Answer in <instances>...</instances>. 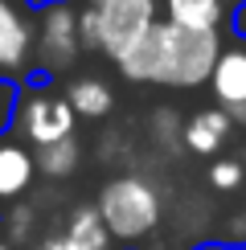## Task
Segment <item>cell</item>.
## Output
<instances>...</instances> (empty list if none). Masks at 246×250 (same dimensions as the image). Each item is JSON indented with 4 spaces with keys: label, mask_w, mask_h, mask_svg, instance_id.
Masks as SVG:
<instances>
[{
    "label": "cell",
    "mask_w": 246,
    "mask_h": 250,
    "mask_svg": "<svg viewBox=\"0 0 246 250\" xmlns=\"http://www.w3.org/2000/svg\"><path fill=\"white\" fill-rule=\"evenodd\" d=\"M222 54L218 29H184L172 21H156L152 33L119 62V70L136 82L156 86H201L213 74V62Z\"/></svg>",
    "instance_id": "cell-1"
},
{
    "label": "cell",
    "mask_w": 246,
    "mask_h": 250,
    "mask_svg": "<svg viewBox=\"0 0 246 250\" xmlns=\"http://www.w3.org/2000/svg\"><path fill=\"white\" fill-rule=\"evenodd\" d=\"M156 25V0H86L78 29L90 45L123 62Z\"/></svg>",
    "instance_id": "cell-2"
},
{
    "label": "cell",
    "mask_w": 246,
    "mask_h": 250,
    "mask_svg": "<svg viewBox=\"0 0 246 250\" xmlns=\"http://www.w3.org/2000/svg\"><path fill=\"white\" fill-rule=\"evenodd\" d=\"M99 217L115 238H144L160 217V197L140 176H115L99 197Z\"/></svg>",
    "instance_id": "cell-3"
},
{
    "label": "cell",
    "mask_w": 246,
    "mask_h": 250,
    "mask_svg": "<svg viewBox=\"0 0 246 250\" xmlns=\"http://www.w3.org/2000/svg\"><path fill=\"white\" fill-rule=\"evenodd\" d=\"M33 86H37V95H29L25 107H20V127H25V135L37 148L70 140L74 135V119H78L74 107H70V99L45 90V82H33Z\"/></svg>",
    "instance_id": "cell-4"
},
{
    "label": "cell",
    "mask_w": 246,
    "mask_h": 250,
    "mask_svg": "<svg viewBox=\"0 0 246 250\" xmlns=\"http://www.w3.org/2000/svg\"><path fill=\"white\" fill-rule=\"evenodd\" d=\"M78 13H70L66 4H49L45 8V25H41V41H37V54H41V70L29 82H49V70H66L70 62L78 58Z\"/></svg>",
    "instance_id": "cell-5"
},
{
    "label": "cell",
    "mask_w": 246,
    "mask_h": 250,
    "mask_svg": "<svg viewBox=\"0 0 246 250\" xmlns=\"http://www.w3.org/2000/svg\"><path fill=\"white\" fill-rule=\"evenodd\" d=\"M209 90L226 115L246 123V41H234L230 49L218 54L213 74H209Z\"/></svg>",
    "instance_id": "cell-6"
},
{
    "label": "cell",
    "mask_w": 246,
    "mask_h": 250,
    "mask_svg": "<svg viewBox=\"0 0 246 250\" xmlns=\"http://www.w3.org/2000/svg\"><path fill=\"white\" fill-rule=\"evenodd\" d=\"M33 172H37L33 152L20 148V140H13V135H0V209L13 205L33 185Z\"/></svg>",
    "instance_id": "cell-7"
},
{
    "label": "cell",
    "mask_w": 246,
    "mask_h": 250,
    "mask_svg": "<svg viewBox=\"0 0 246 250\" xmlns=\"http://www.w3.org/2000/svg\"><path fill=\"white\" fill-rule=\"evenodd\" d=\"M33 54V29L17 4H0V70L13 74Z\"/></svg>",
    "instance_id": "cell-8"
},
{
    "label": "cell",
    "mask_w": 246,
    "mask_h": 250,
    "mask_svg": "<svg viewBox=\"0 0 246 250\" xmlns=\"http://www.w3.org/2000/svg\"><path fill=\"white\" fill-rule=\"evenodd\" d=\"M230 115L226 111H197L189 123H184V144H189V152L197 156H213L226 144V135H230Z\"/></svg>",
    "instance_id": "cell-9"
},
{
    "label": "cell",
    "mask_w": 246,
    "mask_h": 250,
    "mask_svg": "<svg viewBox=\"0 0 246 250\" xmlns=\"http://www.w3.org/2000/svg\"><path fill=\"white\" fill-rule=\"evenodd\" d=\"M66 99L74 107V115H82V119H102L111 111V103H115V95H111V86L102 78H78Z\"/></svg>",
    "instance_id": "cell-10"
},
{
    "label": "cell",
    "mask_w": 246,
    "mask_h": 250,
    "mask_svg": "<svg viewBox=\"0 0 246 250\" xmlns=\"http://www.w3.org/2000/svg\"><path fill=\"white\" fill-rule=\"evenodd\" d=\"M172 25L184 29H218L222 21V0H164Z\"/></svg>",
    "instance_id": "cell-11"
},
{
    "label": "cell",
    "mask_w": 246,
    "mask_h": 250,
    "mask_svg": "<svg viewBox=\"0 0 246 250\" xmlns=\"http://www.w3.org/2000/svg\"><path fill=\"white\" fill-rule=\"evenodd\" d=\"M70 250H102L107 246V226H102L99 209H78L70 217V230L62 234Z\"/></svg>",
    "instance_id": "cell-12"
},
{
    "label": "cell",
    "mask_w": 246,
    "mask_h": 250,
    "mask_svg": "<svg viewBox=\"0 0 246 250\" xmlns=\"http://www.w3.org/2000/svg\"><path fill=\"white\" fill-rule=\"evenodd\" d=\"M37 168L45 172V176H70L78 168V144H74V135L70 140H58V144H45V148H37Z\"/></svg>",
    "instance_id": "cell-13"
},
{
    "label": "cell",
    "mask_w": 246,
    "mask_h": 250,
    "mask_svg": "<svg viewBox=\"0 0 246 250\" xmlns=\"http://www.w3.org/2000/svg\"><path fill=\"white\" fill-rule=\"evenodd\" d=\"M209 185L213 189H238L242 185V164L238 160H218L209 168Z\"/></svg>",
    "instance_id": "cell-14"
},
{
    "label": "cell",
    "mask_w": 246,
    "mask_h": 250,
    "mask_svg": "<svg viewBox=\"0 0 246 250\" xmlns=\"http://www.w3.org/2000/svg\"><path fill=\"white\" fill-rule=\"evenodd\" d=\"M37 250H70V246H66V238H49V242H41Z\"/></svg>",
    "instance_id": "cell-15"
},
{
    "label": "cell",
    "mask_w": 246,
    "mask_h": 250,
    "mask_svg": "<svg viewBox=\"0 0 246 250\" xmlns=\"http://www.w3.org/2000/svg\"><path fill=\"white\" fill-rule=\"evenodd\" d=\"M0 250H13V246H8V242H4V238H0Z\"/></svg>",
    "instance_id": "cell-16"
},
{
    "label": "cell",
    "mask_w": 246,
    "mask_h": 250,
    "mask_svg": "<svg viewBox=\"0 0 246 250\" xmlns=\"http://www.w3.org/2000/svg\"><path fill=\"white\" fill-rule=\"evenodd\" d=\"M0 4H20V0H0Z\"/></svg>",
    "instance_id": "cell-17"
}]
</instances>
